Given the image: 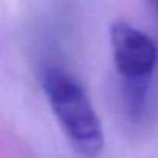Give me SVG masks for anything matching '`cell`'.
Listing matches in <instances>:
<instances>
[{
	"mask_svg": "<svg viewBox=\"0 0 158 158\" xmlns=\"http://www.w3.org/2000/svg\"><path fill=\"white\" fill-rule=\"evenodd\" d=\"M42 89L64 135L84 158H96L104 149V130L84 87L67 70L48 65Z\"/></svg>",
	"mask_w": 158,
	"mask_h": 158,
	"instance_id": "obj_1",
	"label": "cell"
},
{
	"mask_svg": "<svg viewBox=\"0 0 158 158\" xmlns=\"http://www.w3.org/2000/svg\"><path fill=\"white\" fill-rule=\"evenodd\" d=\"M113 62L124 84L149 82L158 62V48L141 30L118 20L110 27Z\"/></svg>",
	"mask_w": 158,
	"mask_h": 158,
	"instance_id": "obj_2",
	"label": "cell"
},
{
	"mask_svg": "<svg viewBox=\"0 0 158 158\" xmlns=\"http://www.w3.org/2000/svg\"><path fill=\"white\" fill-rule=\"evenodd\" d=\"M146 2H147V5L150 6L152 13L158 17V0H146Z\"/></svg>",
	"mask_w": 158,
	"mask_h": 158,
	"instance_id": "obj_3",
	"label": "cell"
}]
</instances>
